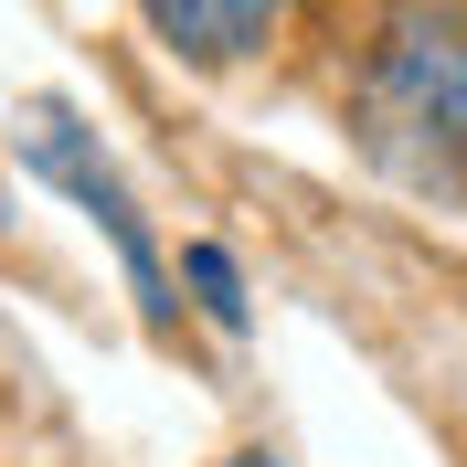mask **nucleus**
<instances>
[{
    "mask_svg": "<svg viewBox=\"0 0 467 467\" xmlns=\"http://www.w3.org/2000/svg\"><path fill=\"white\" fill-rule=\"evenodd\" d=\"M350 139L382 181L467 202V0H393L350 64Z\"/></svg>",
    "mask_w": 467,
    "mask_h": 467,
    "instance_id": "1",
    "label": "nucleus"
},
{
    "mask_svg": "<svg viewBox=\"0 0 467 467\" xmlns=\"http://www.w3.org/2000/svg\"><path fill=\"white\" fill-rule=\"evenodd\" d=\"M11 149H22V171H43L75 213H96V234H107L117 265H128L139 319H149V329H171V319H181V297H171V265H160V234H149V213L128 202V181H117V160L96 149V128L64 107V96H32L22 128H11Z\"/></svg>",
    "mask_w": 467,
    "mask_h": 467,
    "instance_id": "2",
    "label": "nucleus"
},
{
    "mask_svg": "<svg viewBox=\"0 0 467 467\" xmlns=\"http://www.w3.org/2000/svg\"><path fill=\"white\" fill-rule=\"evenodd\" d=\"M149 11V32L171 43V54H192V64H244L276 32V0H139Z\"/></svg>",
    "mask_w": 467,
    "mask_h": 467,
    "instance_id": "3",
    "label": "nucleus"
},
{
    "mask_svg": "<svg viewBox=\"0 0 467 467\" xmlns=\"http://www.w3.org/2000/svg\"><path fill=\"white\" fill-rule=\"evenodd\" d=\"M181 287H192V308H202L213 329H244V265H234L223 244H181Z\"/></svg>",
    "mask_w": 467,
    "mask_h": 467,
    "instance_id": "4",
    "label": "nucleus"
},
{
    "mask_svg": "<svg viewBox=\"0 0 467 467\" xmlns=\"http://www.w3.org/2000/svg\"><path fill=\"white\" fill-rule=\"evenodd\" d=\"M223 467H287V457H265V446H255V457H223Z\"/></svg>",
    "mask_w": 467,
    "mask_h": 467,
    "instance_id": "5",
    "label": "nucleus"
},
{
    "mask_svg": "<svg viewBox=\"0 0 467 467\" xmlns=\"http://www.w3.org/2000/svg\"><path fill=\"white\" fill-rule=\"evenodd\" d=\"M276 11H287V0H276Z\"/></svg>",
    "mask_w": 467,
    "mask_h": 467,
    "instance_id": "6",
    "label": "nucleus"
}]
</instances>
